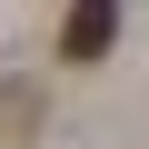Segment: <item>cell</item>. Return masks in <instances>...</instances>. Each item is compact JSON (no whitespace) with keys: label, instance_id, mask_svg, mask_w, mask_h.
<instances>
[{"label":"cell","instance_id":"6da1fadb","mask_svg":"<svg viewBox=\"0 0 149 149\" xmlns=\"http://www.w3.org/2000/svg\"><path fill=\"white\" fill-rule=\"evenodd\" d=\"M109 40H119V0H70V20H60V60L90 70Z\"/></svg>","mask_w":149,"mask_h":149}]
</instances>
